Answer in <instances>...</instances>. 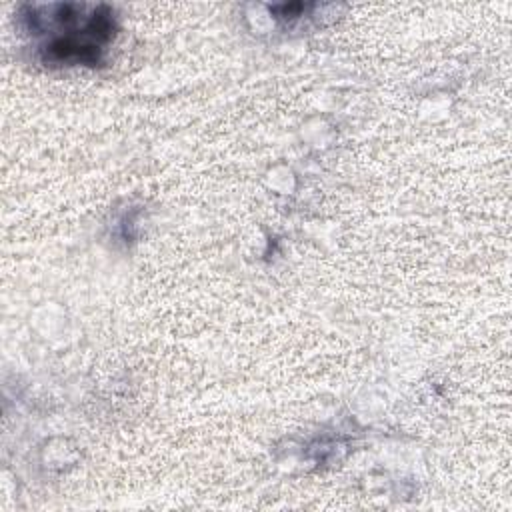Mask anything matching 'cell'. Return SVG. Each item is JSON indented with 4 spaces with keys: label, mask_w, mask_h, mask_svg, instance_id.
Wrapping results in <instances>:
<instances>
[{
    "label": "cell",
    "mask_w": 512,
    "mask_h": 512,
    "mask_svg": "<svg viewBox=\"0 0 512 512\" xmlns=\"http://www.w3.org/2000/svg\"><path fill=\"white\" fill-rule=\"evenodd\" d=\"M22 20L32 34H50L40 44L46 64H98L116 34L114 12L108 6L48 4L24 6Z\"/></svg>",
    "instance_id": "6da1fadb"
}]
</instances>
